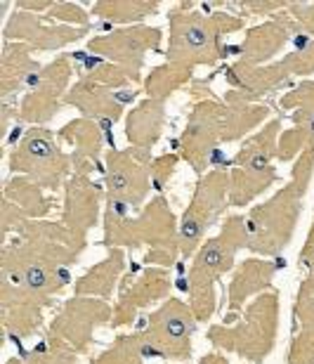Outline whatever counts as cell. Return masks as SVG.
<instances>
[{
  "mask_svg": "<svg viewBox=\"0 0 314 364\" xmlns=\"http://www.w3.org/2000/svg\"><path fill=\"white\" fill-rule=\"evenodd\" d=\"M222 76L227 83V90L222 95L224 105H265L262 100L272 92L293 85V78L281 60L260 67L246 62L222 64Z\"/></svg>",
  "mask_w": 314,
  "mask_h": 364,
  "instance_id": "obj_15",
  "label": "cell"
},
{
  "mask_svg": "<svg viewBox=\"0 0 314 364\" xmlns=\"http://www.w3.org/2000/svg\"><path fill=\"white\" fill-rule=\"evenodd\" d=\"M192 81H194V67H187V64H178V62H166L161 67H154L144 76L142 92L151 100L166 102L170 95H175Z\"/></svg>",
  "mask_w": 314,
  "mask_h": 364,
  "instance_id": "obj_29",
  "label": "cell"
},
{
  "mask_svg": "<svg viewBox=\"0 0 314 364\" xmlns=\"http://www.w3.org/2000/svg\"><path fill=\"white\" fill-rule=\"evenodd\" d=\"M298 267L301 272H305L303 282H301V289H308L314 291V220H312V228L305 237V244L301 253H298Z\"/></svg>",
  "mask_w": 314,
  "mask_h": 364,
  "instance_id": "obj_38",
  "label": "cell"
},
{
  "mask_svg": "<svg viewBox=\"0 0 314 364\" xmlns=\"http://www.w3.org/2000/svg\"><path fill=\"white\" fill-rule=\"evenodd\" d=\"M281 62L293 81L296 78H301V81L312 78L314 81V38L303 33L293 46V50L281 57Z\"/></svg>",
  "mask_w": 314,
  "mask_h": 364,
  "instance_id": "obj_34",
  "label": "cell"
},
{
  "mask_svg": "<svg viewBox=\"0 0 314 364\" xmlns=\"http://www.w3.org/2000/svg\"><path fill=\"white\" fill-rule=\"evenodd\" d=\"M196 324H199V319H196L194 310L189 308V303L175 296L163 301L137 326L147 360L156 358L173 364L189 362L194 353L192 338Z\"/></svg>",
  "mask_w": 314,
  "mask_h": 364,
  "instance_id": "obj_8",
  "label": "cell"
},
{
  "mask_svg": "<svg viewBox=\"0 0 314 364\" xmlns=\"http://www.w3.org/2000/svg\"><path fill=\"white\" fill-rule=\"evenodd\" d=\"M102 246L123 251L144 253V265H156L173 270L180 251V218L175 215L170 203L163 194H154L147 206L137 213H119V210L104 208L102 213Z\"/></svg>",
  "mask_w": 314,
  "mask_h": 364,
  "instance_id": "obj_1",
  "label": "cell"
},
{
  "mask_svg": "<svg viewBox=\"0 0 314 364\" xmlns=\"http://www.w3.org/2000/svg\"><path fill=\"white\" fill-rule=\"evenodd\" d=\"M279 291L255 296L232 324H210L206 341L215 350L232 353L248 364H265L279 338Z\"/></svg>",
  "mask_w": 314,
  "mask_h": 364,
  "instance_id": "obj_6",
  "label": "cell"
},
{
  "mask_svg": "<svg viewBox=\"0 0 314 364\" xmlns=\"http://www.w3.org/2000/svg\"><path fill=\"white\" fill-rule=\"evenodd\" d=\"M161 41H163V31L156 26H121L90 38L85 46V53L102 62L116 64L130 81L140 83L144 81L142 69L144 62H147V55L156 53Z\"/></svg>",
  "mask_w": 314,
  "mask_h": 364,
  "instance_id": "obj_12",
  "label": "cell"
},
{
  "mask_svg": "<svg viewBox=\"0 0 314 364\" xmlns=\"http://www.w3.org/2000/svg\"><path fill=\"white\" fill-rule=\"evenodd\" d=\"M199 364H229L227 355L220 353V350H213V353H206L203 358L199 360Z\"/></svg>",
  "mask_w": 314,
  "mask_h": 364,
  "instance_id": "obj_41",
  "label": "cell"
},
{
  "mask_svg": "<svg viewBox=\"0 0 314 364\" xmlns=\"http://www.w3.org/2000/svg\"><path fill=\"white\" fill-rule=\"evenodd\" d=\"M166 102L144 97L126 114V137L130 147L151 151L163 137L166 128Z\"/></svg>",
  "mask_w": 314,
  "mask_h": 364,
  "instance_id": "obj_26",
  "label": "cell"
},
{
  "mask_svg": "<svg viewBox=\"0 0 314 364\" xmlns=\"http://www.w3.org/2000/svg\"><path fill=\"white\" fill-rule=\"evenodd\" d=\"M5 364H26V362L21 360V358H10V360H7Z\"/></svg>",
  "mask_w": 314,
  "mask_h": 364,
  "instance_id": "obj_42",
  "label": "cell"
},
{
  "mask_svg": "<svg viewBox=\"0 0 314 364\" xmlns=\"http://www.w3.org/2000/svg\"><path fill=\"white\" fill-rule=\"evenodd\" d=\"M71 55H60L53 62L43 64V69L36 74V78L24 92L19 102V116L17 126H48L57 114L62 112V102L71 90V78L76 74V64Z\"/></svg>",
  "mask_w": 314,
  "mask_h": 364,
  "instance_id": "obj_13",
  "label": "cell"
},
{
  "mask_svg": "<svg viewBox=\"0 0 314 364\" xmlns=\"http://www.w3.org/2000/svg\"><path fill=\"white\" fill-rule=\"evenodd\" d=\"M246 28V17L239 12H203L194 3H180L168 12L166 62L187 67H215L232 57V46L224 38Z\"/></svg>",
  "mask_w": 314,
  "mask_h": 364,
  "instance_id": "obj_3",
  "label": "cell"
},
{
  "mask_svg": "<svg viewBox=\"0 0 314 364\" xmlns=\"http://www.w3.org/2000/svg\"><path fill=\"white\" fill-rule=\"evenodd\" d=\"M246 215H227L220 223V232L215 237H208L189 260L187 270L180 272V287L189 296L187 303L194 310L199 324H208V319L215 315L217 284L237 267V253L246 249Z\"/></svg>",
  "mask_w": 314,
  "mask_h": 364,
  "instance_id": "obj_4",
  "label": "cell"
},
{
  "mask_svg": "<svg viewBox=\"0 0 314 364\" xmlns=\"http://www.w3.org/2000/svg\"><path fill=\"white\" fill-rule=\"evenodd\" d=\"M305 151H314V123H291L279 135V161L293 164Z\"/></svg>",
  "mask_w": 314,
  "mask_h": 364,
  "instance_id": "obj_33",
  "label": "cell"
},
{
  "mask_svg": "<svg viewBox=\"0 0 314 364\" xmlns=\"http://www.w3.org/2000/svg\"><path fill=\"white\" fill-rule=\"evenodd\" d=\"M10 176H24L40 185L48 194L64 189L74 176V156L48 126L26 128L7 154Z\"/></svg>",
  "mask_w": 314,
  "mask_h": 364,
  "instance_id": "obj_7",
  "label": "cell"
},
{
  "mask_svg": "<svg viewBox=\"0 0 314 364\" xmlns=\"http://www.w3.org/2000/svg\"><path fill=\"white\" fill-rule=\"evenodd\" d=\"M71 57L76 62L78 78L64 97V107H74L85 119H94L114 128L126 107L137 97V90L130 88L133 81L116 64L90 57L85 50Z\"/></svg>",
  "mask_w": 314,
  "mask_h": 364,
  "instance_id": "obj_5",
  "label": "cell"
},
{
  "mask_svg": "<svg viewBox=\"0 0 314 364\" xmlns=\"http://www.w3.org/2000/svg\"><path fill=\"white\" fill-rule=\"evenodd\" d=\"M224 109L227 105L217 97L194 102L185 130L175 140V151L199 178L210 168H222L220 159L224 156L220 154V144H224Z\"/></svg>",
  "mask_w": 314,
  "mask_h": 364,
  "instance_id": "obj_11",
  "label": "cell"
},
{
  "mask_svg": "<svg viewBox=\"0 0 314 364\" xmlns=\"http://www.w3.org/2000/svg\"><path fill=\"white\" fill-rule=\"evenodd\" d=\"M227 171H229V208H246L248 203H253L269 187L279 182L276 166L262 173L239 171V168H227Z\"/></svg>",
  "mask_w": 314,
  "mask_h": 364,
  "instance_id": "obj_28",
  "label": "cell"
},
{
  "mask_svg": "<svg viewBox=\"0 0 314 364\" xmlns=\"http://www.w3.org/2000/svg\"><path fill=\"white\" fill-rule=\"evenodd\" d=\"M288 364H314V329H301L293 333L286 353Z\"/></svg>",
  "mask_w": 314,
  "mask_h": 364,
  "instance_id": "obj_36",
  "label": "cell"
},
{
  "mask_svg": "<svg viewBox=\"0 0 314 364\" xmlns=\"http://www.w3.org/2000/svg\"><path fill=\"white\" fill-rule=\"evenodd\" d=\"M279 109L288 114L291 123H314V81L293 83L279 97Z\"/></svg>",
  "mask_w": 314,
  "mask_h": 364,
  "instance_id": "obj_32",
  "label": "cell"
},
{
  "mask_svg": "<svg viewBox=\"0 0 314 364\" xmlns=\"http://www.w3.org/2000/svg\"><path fill=\"white\" fill-rule=\"evenodd\" d=\"M286 10L301 24L303 33L314 38V3H288Z\"/></svg>",
  "mask_w": 314,
  "mask_h": 364,
  "instance_id": "obj_40",
  "label": "cell"
},
{
  "mask_svg": "<svg viewBox=\"0 0 314 364\" xmlns=\"http://www.w3.org/2000/svg\"><path fill=\"white\" fill-rule=\"evenodd\" d=\"M55 201L40 185L24 176H10L3 182V210H0V235L7 242L14 230L26 220H43L50 215Z\"/></svg>",
  "mask_w": 314,
  "mask_h": 364,
  "instance_id": "obj_21",
  "label": "cell"
},
{
  "mask_svg": "<svg viewBox=\"0 0 314 364\" xmlns=\"http://www.w3.org/2000/svg\"><path fill=\"white\" fill-rule=\"evenodd\" d=\"M303 36L301 24L291 17L288 10L272 14L269 19L246 28V36L239 46H232V57L246 64H272L274 57L286 46H296Z\"/></svg>",
  "mask_w": 314,
  "mask_h": 364,
  "instance_id": "obj_19",
  "label": "cell"
},
{
  "mask_svg": "<svg viewBox=\"0 0 314 364\" xmlns=\"http://www.w3.org/2000/svg\"><path fill=\"white\" fill-rule=\"evenodd\" d=\"M57 137L62 140L64 147H69L71 156H74V171L90 173V176H94L97 171H104L107 149L116 147L112 128L94 119H85V116L64 123L57 130Z\"/></svg>",
  "mask_w": 314,
  "mask_h": 364,
  "instance_id": "obj_23",
  "label": "cell"
},
{
  "mask_svg": "<svg viewBox=\"0 0 314 364\" xmlns=\"http://www.w3.org/2000/svg\"><path fill=\"white\" fill-rule=\"evenodd\" d=\"M55 301H48L14 279L0 277V322H3L5 338L21 346L33 338L43 329L45 310L53 308Z\"/></svg>",
  "mask_w": 314,
  "mask_h": 364,
  "instance_id": "obj_17",
  "label": "cell"
},
{
  "mask_svg": "<svg viewBox=\"0 0 314 364\" xmlns=\"http://www.w3.org/2000/svg\"><path fill=\"white\" fill-rule=\"evenodd\" d=\"M286 267V260L281 258H262L251 256L232 270L227 291H224V305H227V315H224V324H232L244 308L253 301L255 296L265 294L272 289L276 272Z\"/></svg>",
  "mask_w": 314,
  "mask_h": 364,
  "instance_id": "obj_22",
  "label": "cell"
},
{
  "mask_svg": "<svg viewBox=\"0 0 314 364\" xmlns=\"http://www.w3.org/2000/svg\"><path fill=\"white\" fill-rule=\"evenodd\" d=\"M239 7V14L241 17H251V14H255V17H262V14H276L281 10H286L288 3L286 0H251V3H234Z\"/></svg>",
  "mask_w": 314,
  "mask_h": 364,
  "instance_id": "obj_39",
  "label": "cell"
},
{
  "mask_svg": "<svg viewBox=\"0 0 314 364\" xmlns=\"http://www.w3.org/2000/svg\"><path fill=\"white\" fill-rule=\"evenodd\" d=\"M19 358L26 364H78V353L53 333H43L38 343L19 350Z\"/></svg>",
  "mask_w": 314,
  "mask_h": 364,
  "instance_id": "obj_30",
  "label": "cell"
},
{
  "mask_svg": "<svg viewBox=\"0 0 314 364\" xmlns=\"http://www.w3.org/2000/svg\"><path fill=\"white\" fill-rule=\"evenodd\" d=\"M229 208V171L210 168L196 178L192 199L180 215V251L182 258L192 260L199 246L208 239V232L222 220Z\"/></svg>",
  "mask_w": 314,
  "mask_h": 364,
  "instance_id": "obj_10",
  "label": "cell"
},
{
  "mask_svg": "<svg viewBox=\"0 0 314 364\" xmlns=\"http://www.w3.org/2000/svg\"><path fill=\"white\" fill-rule=\"evenodd\" d=\"M173 289V272L168 267L156 265H144V270L133 277H123L119 296L114 303V317H112V329H121V326H130L140 317L142 310L154 308L156 303H163L170 298Z\"/></svg>",
  "mask_w": 314,
  "mask_h": 364,
  "instance_id": "obj_16",
  "label": "cell"
},
{
  "mask_svg": "<svg viewBox=\"0 0 314 364\" xmlns=\"http://www.w3.org/2000/svg\"><path fill=\"white\" fill-rule=\"evenodd\" d=\"M161 3L156 0H99L92 5V19L104 24L107 31L114 26H140L147 17L158 14Z\"/></svg>",
  "mask_w": 314,
  "mask_h": 364,
  "instance_id": "obj_27",
  "label": "cell"
},
{
  "mask_svg": "<svg viewBox=\"0 0 314 364\" xmlns=\"http://www.w3.org/2000/svg\"><path fill=\"white\" fill-rule=\"evenodd\" d=\"M312 218H314V213H312Z\"/></svg>",
  "mask_w": 314,
  "mask_h": 364,
  "instance_id": "obj_43",
  "label": "cell"
},
{
  "mask_svg": "<svg viewBox=\"0 0 314 364\" xmlns=\"http://www.w3.org/2000/svg\"><path fill=\"white\" fill-rule=\"evenodd\" d=\"M151 164L154 156L137 147H109L104 154V208L133 215L147 206L154 185H151Z\"/></svg>",
  "mask_w": 314,
  "mask_h": 364,
  "instance_id": "obj_9",
  "label": "cell"
},
{
  "mask_svg": "<svg viewBox=\"0 0 314 364\" xmlns=\"http://www.w3.org/2000/svg\"><path fill=\"white\" fill-rule=\"evenodd\" d=\"M107 201V194L94 182L90 173H78L67 180L64 185V201H62V218L60 220L74 232L76 237L85 239L99 223L102 203Z\"/></svg>",
  "mask_w": 314,
  "mask_h": 364,
  "instance_id": "obj_24",
  "label": "cell"
},
{
  "mask_svg": "<svg viewBox=\"0 0 314 364\" xmlns=\"http://www.w3.org/2000/svg\"><path fill=\"white\" fill-rule=\"evenodd\" d=\"M182 161L178 151H168V154L154 156V164H151V185H154L156 194H163V189L168 187V182L178 171V164Z\"/></svg>",
  "mask_w": 314,
  "mask_h": 364,
  "instance_id": "obj_37",
  "label": "cell"
},
{
  "mask_svg": "<svg viewBox=\"0 0 314 364\" xmlns=\"http://www.w3.org/2000/svg\"><path fill=\"white\" fill-rule=\"evenodd\" d=\"M90 364H147V355H144L137 329L130 333H119L104 350L94 355Z\"/></svg>",
  "mask_w": 314,
  "mask_h": 364,
  "instance_id": "obj_31",
  "label": "cell"
},
{
  "mask_svg": "<svg viewBox=\"0 0 314 364\" xmlns=\"http://www.w3.org/2000/svg\"><path fill=\"white\" fill-rule=\"evenodd\" d=\"M90 28H76L50 19L48 14H36L26 10H12L3 26V38L7 43H24L33 53L62 50L71 43L83 41Z\"/></svg>",
  "mask_w": 314,
  "mask_h": 364,
  "instance_id": "obj_18",
  "label": "cell"
},
{
  "mask_svg": "<svg viewBox=\"0 0 314 364\" xmlns=\"http://www.w3.org/2000/svg\"><path fill=\"white\" fill-rule=\"evenodd\" d=\"M40 69V62H36L31 48H26L24 43L5 41L0 53V114L5 133H10L12 121H17L19 102Z\"/></svg>",
  "mask_w": 314,
  "mask_h": 364,
  "instance_id": "obj_20",
  "label": "cell"
},
{
  "mask_svg": "<svg viewBox=\"0 0 314 364\" xmlns=\"http://www.w3.org/2000/svg\"><path fill=\"white\" fill-rule=\"evenodd\" d=\"M50 19L60 21V24H67V26H76V28H90L92 24V14L90 10H85V7H80L76 3H57L50 7L45 12Z\"/></svg>",
  "mask_w": 314,
  "mask_h": 364,
  "instance_id": "obj_35",
  "label": "cell"
},
{
  "mask_svg": "<svg viewBox=\"0 0 314 364\" xmlns=\"http://www.w3.org/2000/svg\"><path fill=\"white\" fill-rule=\"evenodd\" d=\"M112 317L114 305L109 301L71 296L60 305L45 331L74 348L78 355H87L94 346V331L104 324H112Z\"/></svg>",
  "mask_w": 314,
  "mask_h": 364,
  "instance_id": "obj_14",
  "label": "cell"
},
{
  "mask_svg": "<svg viewBox=\"0 0 314 364\" xmlns=\"http://www.w3.org/2000/svg\"><path fill=\"white\" fill-rule=\"evenodd\" d=\"M314 178V151H305L293 161L291 178L281 189L246 213L248 244L246 251L262 258H281L296 237L305 196Z\"/></svg>",
  "mask_w": 314,
  "mask_h": 364,
  "instance_id": "obj_2",
  "label": "cell"
},
{
  "mask_svg": "<svg viewBox=\"0 0 314 364\" xmlns=\"http://www.w3.org/2000/svg\"><path fill=\"white\" fill-rule=\"evenodd\" d=\"M126 251L123 249H107V256L94 263L92 267L78 277L74 282V296L85 298H99V301H109L116 291L121 289V282L126 277Z\"/></svg>",
  "mask_w": 314,
  "mask_h": 364,
  "instance_id": "obj_25",
  "label": "cell"
}]
</instances>
